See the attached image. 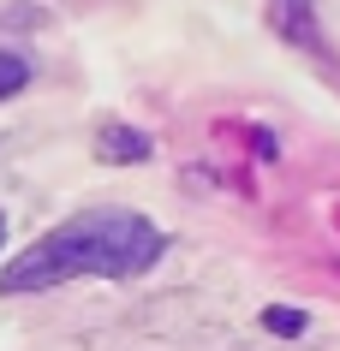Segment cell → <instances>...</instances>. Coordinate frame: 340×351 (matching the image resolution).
I'll list each match as a JSON object with an SVG mask.
<instances>
[{
	"label": "cell",
	"mask_w": 340,
	"mask_h": 351,
	"mask_svg": "<svg viewBox=\"0 0 340 351\" xmlns=\"http://www.w3.org/2000/svg\"><path fill=\"white\" fill-rule=\"evenodd\" d=\"M155 256H161L155 221L132 215V208H95V215H78V221L42 232L30 250H19L0 274V292H42V286H60L78 274L126 280V274H144Z\"/></svg>",
	"instance_id": "obj_1"
},
{
	"label": "cell",
	"mask_w": 340,
	"mask_h": 351,
	"mask_svg": "<svg viewBox=\"0 0 340 351\" xmlns=\"http://www.w3.org/2000/svg\"><path fill=\"white\" fill-rule=\"evenodd\" d=\"M102 155H113V161H137V155H150V143H144L137 131L108 125V131H102Z\"/></svg>",
	"instance_id": "obj_2"
},
{
	"label": "cell",
	"mask_w": 340,
	"mask_h": 351,
	"mask_svg": "<svg viewBox=\"0 0 340 351\" xmlns=\"http://www.w3.org/2000/svg\"><path fill=\"white\" fill-rule=\"evenodd\" d=\"M24 84H30V60H24V54H6V48H0V101H6V95H19Z\"/></svg>",
	"instance_id": "obj_3"
},
{
	"label": "cell",
	"mask_w": 340,
	"mask_h": 351,
	"mask_svg": "<svg viewBox=\"0 0 340 351\" xmlns=\"http://www.w3.org/2000/svg\"><path fill=\"white\" fill-rule=\"evenodd\" d=\"M0 239H6V221H0Z\"/></svg>",
	"instance_id": "obj_5"
},
{
	"label": "cell",
	"mask_w": 340,
	"mask_h": 351,
	"mask_svg": "<svg viewBox=\"0 0 340 351\" xmlns=\"http://www.w3.org/2000/svg\"><path fill=\"white\" fill-rule=\"evenodd\" d=\"M263 322H269L275 333H304V315H299V310H269Z\"/></svg>",
	"instance_id": "obj_4"
}]
</instances>
